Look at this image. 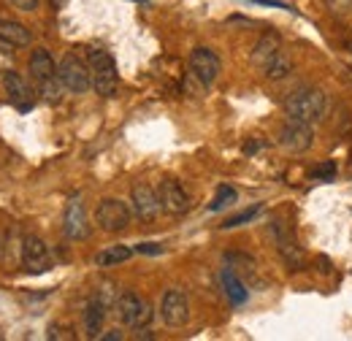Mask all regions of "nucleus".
<instances>
[{"instance_id":"obj_26","label":"nucleus","mask_w":352,"mask_h":341,"mask_svg":"<svg viewBox=\"0 0 352 341\" xmlns=\"http://www.w3.org/2000/svg\"><path fill=\"white\" fill-rule=\"evenodd\" d=\"M135 252H141V255H163V247L160 244H138Z\"/></svg>"},{"instance_id":"obj_24","label":"nucleus","mask_w":352,"mask_h":341,"mask_svg":"<svg viewBox=\"0 0 352 341\" xmlns=\"http://www.w3.org/2000/svg\"><path fill=\"white\" fill-rule=\"evenodd\" d=\"M311 176H314V179H325V182H331V179L336 176V163H331V160H328V163L317 166V168L311 170Z\"/></svg>"},{"instance_id":"obj_9","label":"nucleus","mask_w":352,"mask_h":341,"mask_svg":"<svg viewBox=\"0 0 352 341\" xmlns=\"http://www.w3.org/2000/svg\"><path fill=\"white\" fill-rule=\"evenodd\" d=\"M22 268L28 274H46L52 268V252L38 236L22 239Z\"/></svg>"},{"instance_id":"obj_21","label":"nucleus","mask_w":352,"mask_h":341,"mask_svg":"<svg viewBox=\"0 0 352 341\" xmlns=\"http://www.w3.org/2000/svg\"><path fill=\"white\" fill-rule=\"evenodd\" d=\"M265 76L271 79V82H282V79H287L290 74H293V60H290V54H285V52H279L268 65L263 68Z\"/></svg>"},{"instance_id":"obj_8","label":"nucleus","mask_w":352,"mask_h":341,"mask_svg":"<svg viewBox=\"0 0 352 341\" xmlns=\"http://www.w3.org/2000/svg\"><path fill=\"white\" fill-rule=\"evenodd\" d=\"M271 233H274L276 250H279V255L285 257V263H287L293 271H301V268H304V255H301V250H298V241H296L290 225H285L282 219H274V222H271Z\"/></svg>"},{"instance_id":"obj_18","label":"nucleus","mask_w":352,"mask_h":341,"mask_svg":"<svg viewBox=\"0 0 352 341\" xmlns=\"http://www.w3.org/2000/svg\"><path fill=\"white\" fill-rule=\"evenodd\" d=\"M30 41H33V33L22 22L0 19V43H6L8 49H19V46H28Z\"/></svg>"},{"instance_id":"obj_11","label":"nucleus","mask_w":352,"mask_h":341,"mask_svg":"<svg viewBox=\"0 0 352 341\" xmlns=\"http://www.w3.org/2000/svg\"><path fill=\"white\" fill-rule=\"evenodd\" d=\"M157 195H160V206H163L166 214L182 217V214L190 209V195H187V190L182 187V182H176L171 176H166V179L160 182Z\"/></svg>"},{"instance_id":"obj_16","label":"nucleus","mask_w":352,"mask_h":341,"mask_svg":"<svg viewBox=\"0 0 352 341\" xmlns=\"http://www.w3.org/2000/svg\"><path fill=\"white\" fill-rule=\"evenodd\" d=\"M30 74L36 79V85H44V82H52V79H60L57 74V65L52 60V54L46 49H36L30 54Z\"/></svg>"},{"instance_id":"obj_7","label":"nucleus","mask_w":352,"mask_h":341,"mask_svg":"<svg viewBox=\"0 0 352 341\" xmlns=\"http://www.w3.org/2000/svg\"><path fill=\"white\" fill-rule=\"evenodd\" d=\"M220 71H222V63H220V57H217V52H212V49H206V46L192 49V54H190V74H192L201 85L204 87L214 85L217 76H220Z\"/></svg>"},{"instance_id":"obj_22","label":"nucleus","mask_w":352,"mask_h":341,"mask_svg":"<svg viewBox=\"0 0 352 341\" xmlns=\"http://www.w3.org/2000/svg\"><path fill=\"white\" fill-rule=\"evenodd\" d=\"M261 204L258 206H252V209H244V212H239V214H233V217H228L225 222H222V228L225 230H230V228H241V225H247V222H252L258 214H261Z\"/></svg>"},{"instance_id":"obj_4","label":"nucleus","mask_w":352,"mask_h":341,"mask_svg":"<svg viewBox=\"0 0 352 341\" xmlns=\"http://www.w3.org/2000/svg\"><path fill=\"white\" fill-rule=\"evenodd\" d=\"M114 309H117L120 322L128 325V328H135V331L144 328V325H149V320H152V306L141 298L138 293H133V290H125L117 298Z\"/></svg>"},{"instance_id":"obj_19","label":"nucleus","mask_w":352,"mask_h":341,"mask_svg":"<svg viewBox=\"0 0 352 341\" xmlns=\"http://www.w3.org/2000/svg\"><path fill=\"white\" fill-rule=\"evenodd\" d=\"M220 282H222V290H225V296H228V300H230L233 306H241V303H247V298H250V290H247V285L239 279V274H236L233 268H222Z\"/></svg>"},{"instance_id":"obj_13","label":"nucleus","mask_w":352,"mask_h":341,"mask_svg":"<svg viewBox=\"0 0 352 341\" xmlns=\"http://www.w3.org/2000/svg\"><path fill=\"white\" fill-rule=\"evenodd\" d=\"M63 233L71 239V241H82L89 236V219L85 212V204L79 198L68 201L65 214H63Z\"/></svg>"},{"instance_id":"obj_30","label":"nucleus","mask_w":352,"mask_h":341,"mask_svg":"<svg viewBox=\"0 0 352 341\" xmlns=\"http://www.w3.org/2000/svg\"><path fill=\"white\" fill-rule=\"evenodd\" d=\"M347 52H350V54H352V36H350V38H347Z\"/></svg>"},{"instance_id":"obj_23","label":"nucleus","mask_w":352,"mask_h":341,"mask_svg":"<svg viewBox=\"0 0 352 341\" xmlns=\"http://www.w3.org/2000/svg\"><path fill=\"white\" fill-rule=\"evenodd\" d=\"M230 204H236V190L228 187V184H222L220 190H217V195H214V201L209 204V212H222Z\"/></svg>"},{"instance_id":"obj_2","label":"nucleus","mask_w":352,"mask_h":341,"mask_svg":"<svg viewBox=\"0 0 352 341\" xmlns=\"http://www.w3.org/2000/svg\"><path fill=\"white\" fill-rule=\"evenodd\" d=\"M89 74H92V87L100 98H114L117 87H120V76H117V63L109 52L103 49H89L87 54Z\"/></svg>"},{"instance_id":"obj_20","label":"nucleus","mask_w":352,"mask_h":341,"mask_svg":"<svg viewBox=\"0 0 352 341\" xmlns=\"http://www.w3.org/2000/svg\"><path fill=\"white\" fill-rule=\"evenodd\" d=\"M133 252H135V250H133V247H128V244H114V247H106V250H100V252L95 255V265H100V268L120 265V263L131 260Z\"/></svg>"},{"instance_id":"obj_14","label":"nucleus","mask_w":352,"mask_h":341,"mask_svg":"<svg viewBox=\"0 0 352 341\" xmlns=\"http://www.w3.org/2000/svg\"><path fill=\"white\" fill-rule=\"evenodd\" d=\"M0 82H3V89H6L8 100H11V103H14L19 111L33 109V89L28 87V82H25V79H22L16 71H3Z\"/></svg>"},{"instance_id":"obj_3","label":"nucleus","mask_w":352,"mask_h":341,"mask_svg":"<svg viewBox=\"0 0 352 341\" xmlns=\"http://www.w3.org/2000/svg\"><path fill=\"white\" fill-rule=\"evenodd\" d=\"M57 74H60V82H63V87H65L68 92L82 95V92H87L89 87H92V74H89V65L82 60V57H76L74 52H68V54L60 60Z\"/></svg>"},{"instance_id":"obj_12","label":"nucleus","mask_w":352,"mask_h":341,"mask_svg":"<svg viewBox=\"0 0 352 341\" xmlns=\"http://www.w3.org/2000/svg\"><path fill=\"white\" fill-rule=\"evenodd\" d=\"M160 317L171 328L187 325V320H190V300H187V296L182 290H168L160 300Z\"/></svg>"},{"instance_id":"obj_1","label":"nucleus","mask_w":352,"mask_h":341,"mask_svg":"<svg viewBox=\"0 0 352 341\" xmlns=\"http://www.w3.org/2000/svg\"><path fill=\"white\" fill-rule=\"evenodd\" d=\"M282 106H285V114H287L290 120H301V122L314 125V122H320L322 114H325V95H322V89H317V87H311V85L296 87V89L285 98Z\"/></svg>"},{"instance_id":"obj_27","label":"nucleus","mask_w":352,"mask_h":341,"mask_svg":"<svg viewBox=\"0 0 352 341\" xmlns=\"http://www.w3.org/2000/svg\"><path fill=\"white\" fill-rule=\"evenodd\" d=\"M11 6L19 8V11H36L38 8V0H11Z\"/></svg>"},{"instance_id":"obj_25","label":"nucleus","mask_w":352,"mask_h":341,"mask_svg":"<svg viewBox=\"0 0 352 341\" xmlns=\"http://www.w3.org/2000/svg\"><path fill=\"white\" fill-rule=\"evenodd\" d=\"M49 339H76V333L65 325H49Z\"/></svg>"},{"instance_id":"obj_17","label":"nucleus","mask_w":352,"mask_h":341,"mask_svg":"<svg viewBox=\"0 0 352 341\" xmlns=\"http://www.w3.org/2000/svg\"><path fill=\"white\" fill-rule=\"evenodd\" d=\"M106 303L98 298V296H92L87 300V306H85V333H87V339H100V328H103V320H106Z\"/></svg>"},{"instance_id":"obj_10","label":"nucleus","mask_w":352,"mask_h":341,"mask_svg":"<svg viewBox=\"0 0 352 341\" xmlns=\"http://www.w3.org/2000/svg\"><path fill=\"white\" fill-rule=\"evenodd\" d=\"M131 204H133V214L138 217V219H144V222H152V219H157V214L163 212V206H160V195L149 187V184H133L131 190Z\"/></svg>"},{"instance_id":"obj_29","label":"nucleus","mask_w":352,"mask_h":341,"mask_svg":"<svg viewBox=\"0 0 352 341\" xmlns=\"http://www.w3.org/2000/svg\"><path fill=\"white\" fill-rule=\"evenodd\" d=\"M252 3H263V6H274V8H287L285 0H252Z\"/></svg>"},{"instance_id":"obj_15","label":"nucleus","mask_w":352,"mask_h":341,"mask_svg":"<svg viewBox=\"0 0 352 341\" xmlns=\"http://www.w3.org/2000/svg\"><path fill=\"white\" fill-rule=\"evenodd\" d=\"M279 52H282V36H279L276 30H268V33H263V36L258 38L255 49H252V63L265 68Z\"/></svg>"},{"instance_id":"obj_28","label":"nucleus","mask_w":352,"mask_h":341,"mask_svg":"<svg viewBox=\"0 0 352 341\" xmlns=\"http://www.w3.org/2000/svg\"><path fill=\"white\" fill-rule=\"evenodd\" d=\"M100 339H103V341H120V339H122V331H120V328L106 331V333H100Z\"/></svg>"},{"instance_id":"obj_31","label":"nucleus","mask_w":352,"mask_h":341,"mask_svg":"<svg viewBox=\"0 0 352 341\" xmlns=\"http://www.w3.org/2000/svg\"><path fill=\"white\" fill-rule=\"evenodd\" d=\"M133 3H141V6H149V0H133Z\"/></svg>"},{"instance_id":"obj_5","label":"nucleus","mask_w":352,"mask_h":341,"mask_svg":"<svg viewBox=\"0 0 352 341\" xmlns=\"http://www.w3.org/2000/svg\"><path fill=\"white\" fill-rule=\"evenodd\" d=\"M311 144H314V130H311V125L287 117V122L279 130V146L287 149L290 155H301V152L311 149Z\"/></svg>"},{"instance_id":"obj_6","label":"nucleus","mask_w":352,"mask_h":341,"mask_svg":"<svg viewBox=\"0 0 352 341\" xmlns=\"http://www.w3.org/2000/svg\"><path fill=\"white\" fill-rule=\"evenodd\" d=\"M95 222L106 233H120V230H125L131 225V209H128V204H122L117 198H106L95 209Z\"/></svg>"}]
</instances>
